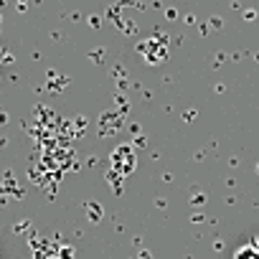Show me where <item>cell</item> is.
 Wrapping results in <instances>:
<instances>
[{
	"label": "cell",
	"instance_id": "cell-2",
	"mask_svg": "<svg viewBox=\"0 0 259 259\" xmlns=\"http://www.w3.org/2000/svg\"><path fill=\"white\" fill-rule=\"evenodd\" d=\"M254 249H256V251H259V239H254Z\"/></svg>",
	"mask_w": 259,
	"mask_h": 259
},
{
	"label": "cell",
	"instance_id": "cell-1",
	"mask_svg": "<svg viewBox=\"0 0 259 259\" xmlns=\"http://www.w3.org/2000/svg\"><path fill=\"white\" fill-rule=\"evenodd\" d=\"M234 259H259V251L254 246H241V249H236Z\"/></svg>",
	"mask_w": 259,
	"mask_h": 259
}]
</instances>
